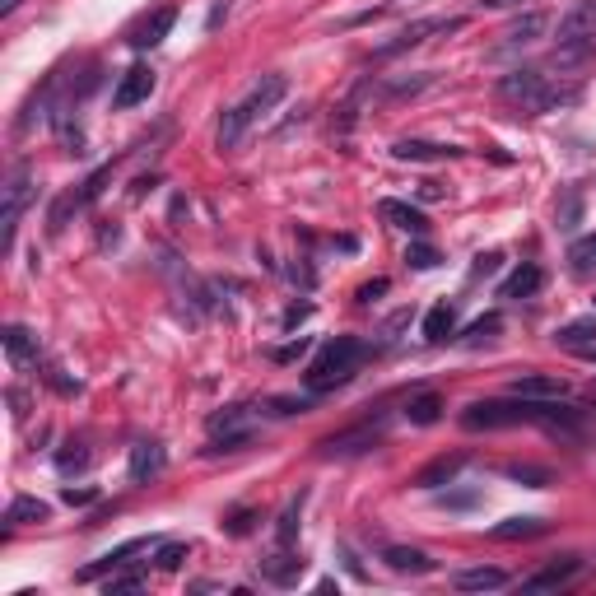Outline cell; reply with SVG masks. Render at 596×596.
<instances>
[{
	"mask_svg": "<svg viewBox=\"0 0 596 596\" xmlns=\"http://www.w3.org/2000/svg\"><path fill=\"white\" fill-rule=\"evenodd\" d=\"M578 80L564 84V75H550L541 66H517L499 80V98L503 103H517L522 112H555V108H569L578 103Z\"/></svg>",
	"mask_w": 596,
	"mask_h": 596,
	"instance_id": "6da1fadb",
	"label": "cell"
},
{
	"mask_svg": "<svg viewBox=\"0 0 596 596\" xmlns=\"http://www.w3.org/2000/svg\"><path fill=\"white\" fill-rule=\"evenodd\" d=\"M289 94V80L285 75H261L252 89H247V98H238L233 108H224V117H219V131H215V145L229 154V149L243 145V136L252 131L257 122H266L280 103H285Z\"/></svg>",
	"mask_w": 596,
	"mask_h": 596,
	"instance_id": "7a4b0ae2",
	"label": "cell"
},
{
	"mask_svg": "<svg viewBox=\"0 0 596 596\" xmlns=\"http://www.w3.org/2000/svg\"><path fill=\"white\" fill-rule=\"evenodd\" d=\"M364 359H368L364 340L359 336H336V340H326L322 350H317V359L308 364L303 382H308V392H336V387H345V382L359 373Z\"/></svg>",
	"mask_w": 596,
	"mask_h": 596,
	"instance_id": "3957f363",
	"label": "cell"
},
{
	"mask_svg": "<svg viewBox=\"0 0 596 596\" xmlns=\"http://www.w3.org/2000/svg\"><path fill=\"white\" fill-rule=\"evenodd\" d=\"M0 229H5V252L14 247V229H19V215H24V205L33 201V173H28V163H14L10 177H5V187H0Z\"/></svg>",
	"mask_w": 596,
	"mask_h": 596,
	"instance_id": "277c9868",
	"label": "cell"
},
{
	"mask_svg": "<svg viewBox=\"0 0 596 596\" xmlns=\"http://www.w3.org/2000/svg\"><path fill=\"white\" fill-rule=\"evenodd\" d=\"M466 24V19H415V24H406L396 38H387L378 47V56H401V52H410V47H420V42H429L434 33H457V28Z\"/></svg>",
	"mask_w": 596,
	"mask_h": 596,
	"instance_id": "5b68a950",
	"label": "cell"
},
{
	"mask_svg": "<svg viewBox=\"0 0 596 596\" xmlns=\"http://www.w3.org/2000/svg\"><path fill=\"white\" fill-rule=\"evenodd\" d=\"M149 550H159V541L154 536H136V541H122V545H112L108 555L98 559V564H89V569H80V583H98V578H108V573L126 569L136 555H149Z\"/></svg>",
	"mask_w": 596,
	"mask_h": 596,
	"instance_id": "8992f818",
	"label": "cell"
},
{
	"mask_svg": "<svg viewBox=\"0 0 596 596\" xmlns=\"http://www.w3.org/2000/svg\"><path fill=\"white\" fill-rule=\"evenodd\" d=\"M382 443V420H368L359 424V429H345V434H331L322 438V457H359V452H368V447Z\"/></svg>",
	"mask_w": 596,
	"mask_h": 596,
	"instance_id": "52a82bcc",
	"label": "cell"
},
{
	"mask_svg": "<svg viewBox=\"0 0 596 596\" xmlns=\"http://www.w3.org/2000/svg\"><path fill=\"white\" fill-rule=\"evenodd\" d=\"M154 84H159V80H154V70H149L145 61H140V66H131L122 80H117V89H112V108L131 112V108H140V103H149Z\"/></svg>",
	"mask_w": 596,
	"mask_h": 596,
	"instance_id": "ba28073f",
	"label": "cell"
},
{
	"mask_svg": "<svg viewBox=\"0 0 596 596\" xmlns=\"http://www.w3.org/2000/svg\"><path fill=\"white\" fill-rule=\"evenodd\" d=\"M173 24H177V5H159V10L145 14V19L131 28V38L126 42H131L136 52H149V47H159V42L173 33Z\"/></svg>",
	"mask_w": 596,
	"mask_h": 596,
	"instance_id": "9c48e42d",
	"label": "cell"
},
{
	"mask_svg": "<svg viewBox=\"0 0 596 596\" xmlns=\"http://www.w3.org/2000/svg\"><path fill=\"white\" fill-rule=\"evenodd\" d=\"M592 38H596V0H578V5H569V14L559 19L555 42L564 47V42H592Z\"/></svg>",
	"mask_w": 596,
	"mask_h": 596,
	"instance_id": "30bf717a",
	"label": "cell"
},
{
	"mask_svg": "<svg viewBox=\"0 0 596 596\" xmlns=\"http://www.w3.org/2000/svg\"><path fill=\"white\" fill-rule=\"evenodd\" d=\"M578 573H583V559L564 555V559H555V564H545L541 573H531L527 583H522V592H559V587H569Z\"/></svg>",
	"mask_w": 596,
	"mask_h": 596,
	"instance_id": "8fae6325",
	"label": "cell"
},
{
	"mask_svg": "<svg viewBox=\"0 0 596 596\" xmlns=\"http://www.w3.org/2000/svg\"><path fill=\"white\" fill-rule=\"evenodd\" d=\"M513 396H527V401H559V396H569V382L559 378V373H522V378H513Z\"/></svg>",
	"mask_w": 596,
	"mask_h": 596,
	"instance_id": "7c38bea8",
	"label": "cell"
},
{
	"mask_svg": "<svg viewBox=\"0 0 596 596\" xmlns=\"http://www.w3.org/2000/svg\"><path fill=\"white\" fill-rule=\"evenodd\" d=\"M168 471V452H163V443H136L131 447V480L136 485H149V480H159V475Z\"/></svg>",
	"mask_w": 596,
	"mask_h": 596,
	"instance_id": "4fadbf2b",
	"label": "cell"
},
{
	"mask_svg": "<svg viewBox=\"0 0 596 596\" xmlns=\"http://www.w3.org/2000/svg\"><path fill=\"white\" fill-rule=\"evenodd\" d=\"M378 215L392 224V229H401V233H410V238H424L429 233V219H424V210H415V205H406V201H378Z\"/></svg>",
	"mask_w": 596,
	"mask_h": 596,
	"instance_id": "5bb4252c",
	"label": "cell"
},
{
	"mask_svg": "<svg viewBox=\"0 0 596 596\" xmlns=\"http://www.w3.org/2000/svg\"><path fill=\"white\" fill-rule=\"evenodd\" d=\"M382 564L392 573H410V578H424V573L438 569L434 559L424 555V550H415V545H387V550H382Z\"/></svg>",
	"mask_w": 596,
	"mask_h": 596,
	"instance_id": "9a60e30c",
	"label": "cell"
},
{
	"mask_svg": "<svg viewBox=\"0 0 596 596\" xmlns=\"http://www.w3.org/2000/svg\"><path fill=\"white\" fill-rule=\"evenodd\" d=\"M298 573H303V559L294 555V545H275V555L261 559V578H271L275 587L298 583Z\"/></svg>",
	"mask_w": 596,
	"mask_h": 596,
	"instance_id": "2e32d148",
	"label": "cell"
},
{
	"mask_svg": "<svg viewBox=\"0 0 596 596\" xmlns=\"http://www.w3.org/2000/svg\"><path fill=\"white\" fill-rule=\"evenodd\" d=\"M541 285H545V271L536 266V261H522V266H517V271L499 285V298H513V303H517V298L541 294Z\"/></svg>",
	"mask_w": 596,
	"mask_h": 596,
	"instance_id": "e0dca14e",
	"label": "cell"
},
{
	"mask_svg": "<svg viewBox=\"0 0 596 596\" xmlns=\"http://www.w3.org/2000/svg\"><path fill=\"white\" fill-rule=\"evenodd\" d=\"M545 531H550L545 517H503V522L489 527V536H494V541H536Z\"/></svg>",
	"mask_w": 596,
	"mask_h": 596,
	"instance_id": "ac0fdd59",
	"label": "cell"
},
{
	"mask_svg": "<svg viewBox=\"0 0 596 596\" xmlns=\"http://www.w3.org/2000/svg\"><path fill=\"white\" fill-rule=\"evenodd\" d=\"M392 154L401 163H438V159H457V145H429V140H396Z\"/></svg>",
	"mask_w": 596,
	"mask_h": 596,
	"instance_id": "d6986e66",
	"label": "cell"
},
{
	"mask_svg": "<svg viewBox=\"0 0 596 596\" xmlns=\"http://www.w3.org/2000/svg\"><path fill=\"white\" fill-rule=\"evenodd\" d=\"M461 466H466V457H461V452H452V457H434L429 461V466H424V471H415V480H410V485L415 489H438V485H452V480H457V471Z\"/></svg>",
	"mask_w": 596,
	"mask_h": 596,
	"instance_id": "ffe728a7",
	"label": "cell"
},
{
	"mask_svg": "<svg viewBox=\"0 0 596 596\" xmlns=\"http://www.w3.org/2000/svg\"><path fill=\"white\" fill-rule=\"evenodd\" d=\"M457 336V308L452 303H434V308L424 312V340L429 345H443V340Z\"/></svg>",
	"mask_w": 596,
	"mask_h": 596,
	"instance_id": "44dd1931",
	"label": "cell"
},
{
	"mask_svg": "<svg viewBox=\"0 0 596 596\" xmlns=\"http://www.w3.org/2000/svg\"><path fill=\"white\" fill-rule=\"evenodd\" d=\"M545 10H531V14H522V19H513L508 24V33H503V47H527V42H536L545 33Z\"/></svg>",
	"mask_w": 596,
	"mask_h": 596,
	"instance_id": "7402d4cb",
	"label": "cell"
},
{
	"mask_svg": "<svg viewBox=\"0 0 596 596\" xmlns=\"http://www.w3.org/2000/svg\"><path fill=\"white\" fill-rule=\"evenodd\" d=\"M52 517V508L42 499H33V494H14L10 499V508H5V522L10 527H28V522H47Z\"/></svg>",
	"mask_w": 596,
	"mask_h": 596,
	"instance_id": "603a6c76",
	"label": "cell"
},
{
	"mask_svg": "<svg viewBox=\"0 0 596 596\" xmlns=\"http://www.w3.org/2000/svg\"><path fill=\"white\" fill-rule=\"evenodd\" d=\"M406 420L415 424V429H429V424L443 420V396L438 392H420L406 401Z\"/></svg>",
	"mask_w": 596,
	"mask_h": 596,
	"instance_id": "cb8c5ba5",
	"label": "cell"
},
{
	"mask_svg": "<svg viewBox=\"0 0 596 596\" xmlns=\"http://www.w3.org/2000/svg\"><path fill=\"white\" fill-rule=\"evenodd\" d=\"M5 354H10V364H28V359H38V336L28 331V326H5Z\"/></svg>",
	"mask_w": 596,
	"mask_h": 596,
	"instance_id": "d4e9b609",
	"label": "cell"
},
{
	"mask_svg": "<svg viewBox=\"0 0 596 596\" xmlns=\"http://www.w3.org/2000/svg\"><path fill=\"white\" fill-rule=\"evenodd\" d=\"M452 583H457L461 592H499V587H508V573L503 569H461Z\"/></svg>",
	"mask_w": 596,
	"mask_h": 596,
	"instance_id": "484cf974",
	"label": "cell"
},
{
	"mask_svg": "<svg viewBox=\"0 0 596 596\" xmlns=\"http://www.w3.org/2000/svg\"><path fill=\"white\" fill-rule=\"evenodd\" d=\"M569 266H573V275H596V233H583V238H573V247H569Z\"/></svg>",
	"mask_w": 596,
	"mask_h": 596,
	"instance_id": "4316f807",
	"label": "cell"
},
{
	"mask_svg": "<svg viewBox=\"0 0 596 596\" xmlns=\"http://www.w3.org/2000/svg\"><path fill=\"white\" fill-rule=\"evenodd\" d=\"M503 331V317L499 312H489V317H480V322H471V331L461 336V345H471V350H480V345H489V340Z\"/></svg>",
	"mask_w": 596,
	"mask_h": 596,
	"instance_id": "83f0119b",
	"label": "cell"
},
{
	"mask_svg": "<svg viewBox=\"0 0 596 596\" xmlns=\"http://www.w3.org/2000/svg\"><path fill=\"white\" fill-rule=\"evenodd\" d=\"M298 513H303V494L289 499V508L280 513V527H275V545H294L298 541Z\"/></svg>",
	"mask_w": 596,
	"mask_h": 596,
	"instance_id": "f1b7e54d",
	"label": "cell"
},
{
	"mask_svg": "<svg viewBox=\"0 0 596 596\" xmlns=\"http://www.w3.org/2000/svg\"><path fill=\"white\" fill-rule=\"evenodd\" d=\"M434 84V75L424 70V75H415V80H392V84H382V94L387 98H415V94H424Z\"/></svg>",
	"mask_w": 596,
	"mask_h": 596,
	"instance_id": "f546056e",
	"label": "cell"
},
{
	"mask_svg": "<svg viewBox=\"0 0 596 596\" xmlns=\"http://www.w3.org/2000/svg\"><path fill=\"white\" fill-rule=\"evenodd\" d=\"M503 475H508V480H522L527 489H545V485H550V471H541V466H522V461L503 466Z\"/></svg>",
	"mask_w": 596,
	"mask_h": 596,
	"instance_id": "4dcf8cb0",
	"label": "cell"
},
{
	"mask_svg": "<svg viewBox=\"0 0 596 596\" xmlns=\"http://www.w3.org/2000/svg\"><path fill=\"white\" fill-rule=\"evenodd\" d=\"M84 466H89V447H84V443H70L66 452H56V471H61V475L84 471Z\"/></svg>",
	"mask_w": 596,
	"mask_h": 596,
	"instance_id": "1f68e13d",
	"label": "cell"
},
{
	"mask_svg": "<svg viewBox=\"0 0 596 596\" xmlns=\"http://www.w3.org/2000/svg\"><path fill=\"white\" fill-rule=\"evenodd\" d=\"M140 587H145V578H140V573H112L108 583H103V592L117 596V592H140Z\"/></svg>",
	"mask_w": 596,
	"mask_h": 596,
	"instance_id": "d6a6232c",
	"label": "cell"
},
{
	"mask_svg": "<svg viewBox=\"0 0 596 596\" xmlns=\"http://www.w3.org/2000/svg\"><path fill=\"white\" fill-rule=\"evenodd\" d=\"M406 261L415 266V271H434V266H438V252H434L429 243H415V247L406 252Z\"/></svg>",
	"mask_w": 596,
	"mask_h": 596,
	"instance_id": "836d02e7",
	"label": "cell"
},
{
	"mask_svg": "<svg viewBox=\"0 0 596 596\" xmlns=\"http://www.w3.org/2000/svg\"><path fill=\"white\" fill-rule=\"evenodd\" d=\"M182 559H187V545H182V541H163V545H159V569L173 573Z\"/></svg>",
	"mask_w": 596,
	"mask_h": 596,
	"instance_id": "e575fe53",
	"label": "cell"
},
{
	"mask_svg": "<svg viewBox=\"0 0 596 596\" xmlns=\"http://www.w3.org/2000/svg\"><path fill=\"white\" fill-rule=\"evenodd\" d=\"M503 266V252H480L471 266V280H485V275H494Z\"/></svg>",
	"mask_w": 596,
	"mask_h": 596,
	"instance_id": "d590c367",
	"label": "cell"
},
{
	"mask_svg": "<svg viewBox=\"0 0 596 596\" xmlns=\"http://www.w3.org/2000/svg\"><path fill=\"white\" fill-rule=\"evenodd\" d=\"M587 336H596V322H573V326H564V331H555V340H564V345H578V340H587Z\"/></svg>",
	"mask_w": 596,
	"mask_h": 596,
	"instance_id": "8d00e7d4",
	"label": "cell"
},
{
	"mask_svg": "<svg viewBox=\"0 0 596 596\" xmlns=\"http://www.w3.org/2000/svg\"><path fill=\"white\" fill-rule=\"evenodd\" d=\"M61 499H66L70 508H84V503H94V499H98V489H89V485H84V489L66 485V489H61Z\"/></svg>",
	"mask_w": 596,
	"mask_h": 596,
	"instance_id": "74e56055",
	"label": "cell"
},
{
	"mask_svg": "<svg viewBox=\"0 0 596 596\" xmlns=\"http://www.w3.org/2000/svg\"><path fill=\"white\" fill-rule=\"evenodd\" d=\"M573 224H578V191H569V201L559 210V229H573Z\"/></svg>",
	"mask_w": 596,
	"mask_h": 596,
	"instance_id": "f35d334b",
	"label": "cell"
},
{
	"mask_svg": "<svg viewBox=\"0 0 596 596\" xmlns=\"http://www.w3.org/2000/svg\"><path fill=\"white\" fill-rule=\"evenodd\" d=\"M224 527H229L233 536H243V531L252 527V513H247V508H238V513H229V522H224Z\"/></svg>",
	"mask_w": 596,
	"mask_h": 596,
	"instance_id": "ab89813d",
	"label": "cell"
},
{
	"mask_svg": "<svg viewBox=\"0 0 596 596\" xmlns=\"http://www.w3.org/2000/svg\"><path fill=\"white\" fill-rule=\"evenodd\" d=\"M378 294H387V280H373V285H364L359 289V303H373Z\"/></svg>",
	"mask_w": 596,
	"mask_h": 596,
	"instance_id": "60d3db41",
	"label": "cell"
},
{
	"mask_svg": "<svg viewBox=\"0 0 596 596\" xmlns=\"http://www.w3.org/2000/svg\"><path fill=\"white\" fill-rule=\"evenodd\" d=\"M303 350H308V340L298 336V345H285V350H275V359H298Z\"/></svg>",
	"mask_w": 596,
	"mask_h": 596,
	"instance_id": "b9f144b4",
	"label": "cell"
},
{
	"mask_svg": "<svg viewBox=\"0 0 596 596\" xmlns=\"http://www.w3.org/2000/svg\"><path fill=\"white\" fill-rule=\"evenodd\" d=\"M447 508H475V494H447Z\"/></svg>",
	"mask_w": 596,
	"mask_h": 596,
	"instance_id": "7bdbcfd3",
	"label": "cell"
},
{
	"mask_svg": "<svg viewBox=\"0 0 596 596\" xmlns=\"http://www.w3.org/2000/svg\"><path fill=\"white\" fill-rule=\"evenodd\" d=\"M224 19H229V5H224V0H219L215 10H210V28H219V24H224Z\"/></svg>",
	"mask_w": 596,
	"mask_h": 596,
	"instance_id": "ee69618b",
	"label": "cell"
},
{
	"mask_svg": "<svg viewBox=\"0 0 596 596\" xmlns=\"http://www.w3.org/2000/svg\"><path fill=\"white\" fill-rule=\"evenodd\" d=\"M420 196H424V201H438V196H443V187H438V182H420Z\"/></svg>",
	"mask_w": 596,
	"mask_h": 596,
	"instance_id": "f6af8a7d",
	"label": "cell"
},
{
	"mask_svg": "<svg viewBox=\"0 0 596 596\" xmlns=\"http://www.w3.org/2000/svg\"><path fill=\"white\" fill-rule=\"evenodd\" d=\"M485 10H508V5H517V0H480Z\"/></svg>",
	"mask_w": 596,
	"mask_h": 596,
	"instance_id": "bcb514c9",
	"label": "cell"
},
{
	"mask_svg": "<svg viewBox=\"0 0 596 596\" xmlns=\"http://www.w3.org/2000/svg\"><path fill=\"white\" fill-rule=\"evenodd\" d=\"M19 5H24V0H0V14H14Z\"/></svg>",
	"mask_w": 596,
	"mask_h": 596,
	"instance_id": "7dc6e473",
	"label": "cell"
}]
</instances>
